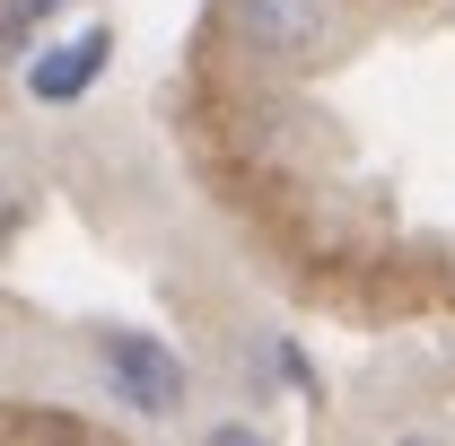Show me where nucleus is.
<instances>
[{
  "mask_svg": "<svg viewBox=\"0 0 455 446\" xmlns=\"http://www.w3.org/2000/svg\"><path fill=\"white\" fill-rule=\"evenodd\" d=\"M97 368H106V394L123 411H140V420H175V411L193 402V377H184V359H175L158 333L106 324V333H97Z\"/></svg>",
  "mask_w": 455,
  "mask_h": 446,
  "instance_id": "nucleus-1",
  "label": "nucleus"
},
{
  "mask_svg": "<svg viewBox=\"0 0 455 446\" xmlns=\"http://www.w3.org/2000/svg\"><path fill=\"white\" fill-rule=\"evenodd\" d=\"M324 27H333V0H220V36L236 44L245 61H307L324 44Z\"/></svg>",
  "mask_w": 455,
  "mask_h": 446,
  "instance_id": "nucleus-2",
  "label": "nucleus"
},
{
  "mask_svg": "<svg viewBox=\"0 0 455 446\" xmlns=\"http://www.w3.org/2000/svg\"><path fill=\"white\" fill-rule=\"evenodd\" d=\"M106 61H114V36H106V27H79V36H61V44H44V53L27 61V97L79 106V97L106 79Z\"/></svg>",
  "mask_w": 455,
  "mask_h": 446,
  "instance_id": "nucleus-3",
  "label": "nucleus"
},
{
  "mask_svg": "<svg viewBox=\"0 0 455 446\" xmlns=\"http://www.w3.org/2000/svg\"><path fill=\"white\" fill-rule=\"evenodd\" d=\"M61 9H70V0H9V18H18V27H44V18H61Z\"/></svg>",
  "mask_w": 455,
  "mask_h": 446,
  "instance_id": "nucleus-4",
  "label": "nucleus"
}]
</instances>
